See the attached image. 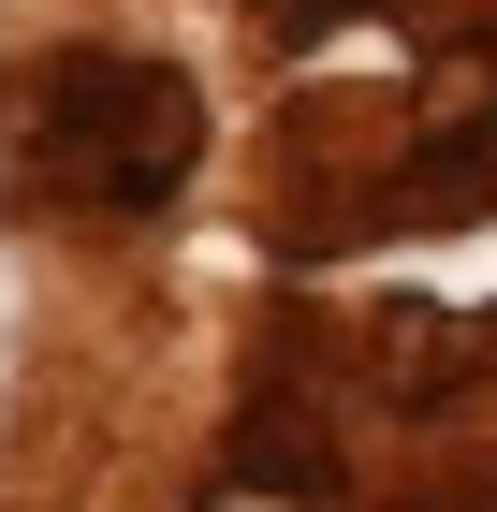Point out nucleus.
I'll return each mask as SVG.
<instances>
[{
  "mask_svg": "<svg viewBox=\"0 0 497 512\" xmlns=\"http://www.w3.org/2000/svg\"><path fill=\"white\" fill-rule=\"evenodd\" d=\"M15 147H30V176H59L74 205L147 220V205H176V191H191V161H205V88L176 74V59L59 44V59H30Z\"/></svg>",
  "mask_w": 497,
  "mask_h": 512,
  "instance_id": "obj_1",
  "label": "nucleus"
},
{
  "mask_svg": "<svg viewBox=\"0 0 497 512\" xmlns=\"http://www.w3.org/2000/svg\"><path fill=\"white\" fill-rule=\"evenodd\" d=\"M278 425H293V410H249L234 469H249V483H293V498H322V483H337V454H322V439H278Z\"/></svg>",
  "mask_w": 497,
  "mask_h": 512,
  "instance_id": "obj_2",
  "label": "nucleus"
}]
</instances>
